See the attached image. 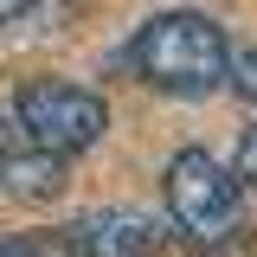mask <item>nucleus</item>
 <instances>
[{"label": "nucleus", "instance_id": "nucleus-1", "mask_svg": "<svg viewBox=\"0 0 257 257\" xmlns=\"http://www.w3.org/2000/svg\"><path fill=\"white\" fill-rule=\"evenodd\" d=\"M128 71L161 96H212L231 84V45L206 13H161L135 32Z\"/></svg>", "mask_w": 257, "mask_h": 257}, {"label": "nucleus", "instance_id": "nucleus-2", "mask_svg": "<svg viewBox=\"0 0 257 257\" xmlns=\"http://www.w3.org/2000/svg\"><path fill=\"white\" fill-rule=\"evenodd\" d=\"M13 122L26 128L39 148L77 161L90 155L109 128V103L90 90V84H71V77H26L20 96H13Z\"/></svg>", "mask_w": 257, "mask_h": 257}, {"label": "nucleus", "instance_id": "nucleus-3", "mask_svg": "<svg viewBox=\"0 0 257 257\" xmlns=\"http://www.w3.org/2000/svg\"><path fill=\"white\" fill-rule=\"evenodd\" d=\"M167 219L193 244H219L244 225V180L225 174L206 148H180L167 161Z\"/></svg>", "mask_w": 257, "mask_h": 257}, {"label": "nucleus", "instance_id": "nucleus-4", "mask_svg": "<svg viewBox=\"0 0 257 257\" xmlns=\"http://www.w3.org/2000/svg\"><path fill=\"white\" fill-rule=\"evenodd\" d=\"M64 180H71V174H64V155L39 148L20 122H7V116H0V193H7V199L39 206V199H58Z\"/></svg>", "mask_w": 257, "mask_h": 257}, {"label": "nucleus", "instance_id": "nucleus-5", "mask_svg": "<svg viewBox=\"0 0 257 257\" xmlns=\"http://www.w3.org/2000/svg\"><path fill=\"white\" fill-rule=\"evenodd\" d=\"M71 244L84 257H135L148 238H155V219L135 212V206H103V212H84V219L64 225Z\"/></svg>", "mask_w": 257, "mask_h": 257}, {"label": "nucleus", "instance_id": "nucleus-6", "mask_svg": "<svg viewBox=\"0 0 257 257\" xmlns=\"http://www.w3.org/2000/svg\"><path fill=\"white\" fill-rule=\"evenodd\" d=\"M84 20V0H0V39H52Z\"/></svg>", "mask_w": 257, "mask_h": 257}, {"label": "nucleus", "instance_id": "nucleus-7", "mask_svg": "<svg viewBox=\"0 0 257 257\" xmlns=\"http://www.w3.org/2000/svg\"><path fill=\"white\" fill-rule=\"evenodd\" d=\"M0 257H84L71 231H0Z\"/></svg>", "mask_w": 257, "mask_h": 257}, {"label": "nucleus", "instance_id": "nucleus-8", "mask_svg": "<svg viewBox=\"0 0 257 257\" xmlns=\"http://www.w3.org/2000/svg\"><path fill=\"white\" fill-rule=\"evenodd\" d=\"M135 257H199V244H193L187 231H167V225H155V238H148Z\"/></svg>", "mask_w": 257, "mask_h": 257}, {"label": "nucleus", "instance_id": "nucleus-9", "mask_svg": "<svg viewBox=\"0 0 257 257\" xmlns=\"http://www.w3.org/2000/svg\"><path fill=\"white\" fill-rule=\"evenodd\" d=\"M238 180H244V187L257 193V122L244 128V135H238Z\"/></svg>", "mask_w": 257, "mask_h": 257}, {"label": "nucleus", "instance_id": "nucleus-10", "mask_svg": "<svg viewBox=\"0 0 257 257\" xmlns=\"http://www.w3.org/2000/svg\"><path fill=\"white\" fill-rule=\"evenodd\" d=\"M231 84H238L244 96H257V45H251V52H238V58H231Z\"/></svg>", "mask_w": 257, "mask_h": 257}]
</instances>
